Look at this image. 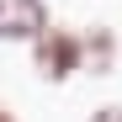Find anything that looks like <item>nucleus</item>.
<instances>
[{
  "mask_svg": "<svg viewBox=\"0 0 122 122\" xmlns=\"http://www.w3.org/2000/svg\"><path fill=\"white\" fill-rule=\"evenodd\" d=\"M80 53H85L90 64H96V74H106V69H112V32L101 27L96 37H85V43H80Z\"/></svg>",
  "mask_w": 122,
  "mask_h": 122,
  "instance_id": "obj_3",
  "label": "nucleus"
},
{
  "mask_svg": "<svg viewBox=\"0 0 122 122\" xmlns=\"http://www.w3.org/2000/svg\"><path fill=\"white\" fill-rule=\"evenodd\" d=\"M48 32V5L43 0H0V37H11V43H37V37Z\"/></svg>",
  "mask_w": 122,
  "mask_h": 122,
  "instance_id": "obj_2",
  "label": "nucleus"
},
{
  "mask_svg": "<svg viewBox=\"0 0 122 122\" xmlns=\"http://www.w3.org/2000/svg\"><path fill=\"white\" fill-rule=\"evenodd\" d=\"M0 122H16V117H11V112H5V106H0Z\"/></svg>",
  "mask_w": 122,
  "mask_h": 122,
  "instance_id": "obj_5",
  "label": "nucleus"
},
{
  "mask_svg": "<svg viewBox=\"0 0 122 122\" xmlns=\"http://www.w3.org/2000/svg\"><path fill=\"white\" fill-rule=\"evenodd\" d=\"M90 122H122V106H101V112H96Z\"/></svg>",
  "mask_w": 122,
  "mask_h": 122,
  "instance_id": "obj_4",
  "label": "nucleus"
},
{
  "mask_svg": "<svg viewBox=\"0 0 122 122\" xmlns=\"http://www.w3.org/2000/svg\"><path fill=\"white\" fill-rule=\"evenodd\" d=\"M80 37L74 32H43L37 37V74L43 80H69L80 69Z\"/></svg>",
  "mask_w": 122,
  "mask_h": 122,
  "instance_id": "obj_1",
  "label": "nucleus"
}]
</instances>
